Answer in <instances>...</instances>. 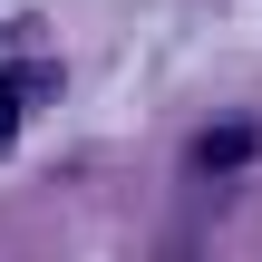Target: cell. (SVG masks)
<instances>
[{
	"label": "cell",
	"mask_w": 262,
	"mask_h": 262,
	"mask_svg": "<svg viewBox=\"0 0 262 262\" xmlns=\"http://www.w3.org/2000/svg\"><path fill=\"white\" fill-rule=\"evenodd\" d=\"M243 156H253V136H243V126H224V136H204V146H194V165H243Z\"/></svg>",
	"instance_id": "obj_1"
},
{
	"label": "cell",
	"mask_w": 262,
	"mask_h": 262,
	"mask_svg": "<svg viewBox=\"0 0 262 262\" xmlns=\"http://www.w3.org/2000/svg\"><path fill=\"white\" fill-rule=\"evenodd\" d=\"M19 136V78H0V146Z\"/></svg>",
	"instance_id": "obj_2"
}]
</instances>
